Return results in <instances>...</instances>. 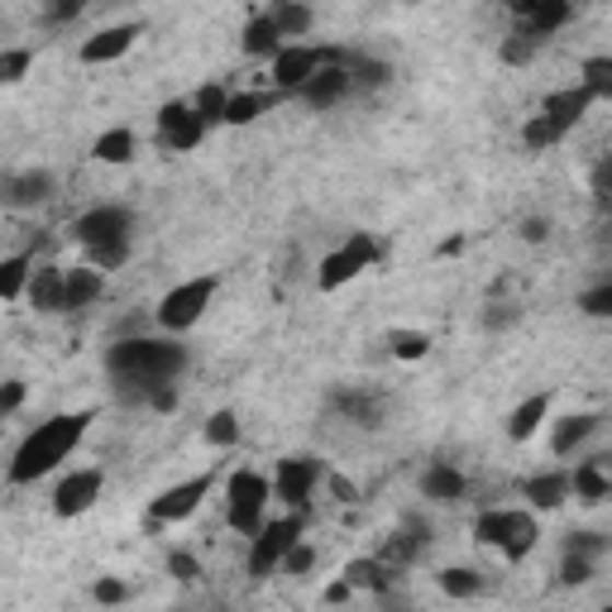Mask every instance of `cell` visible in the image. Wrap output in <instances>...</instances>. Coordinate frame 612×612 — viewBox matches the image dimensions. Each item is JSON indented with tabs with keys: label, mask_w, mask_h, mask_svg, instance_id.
<instances>
[{
	"label": "cell",
	"mask_w": 612,
	"mask_h": 612,
	"mask_svg": "<svg viewBox=\"0 0 612 612\" xmlns=\"http://www.w3.org/2000/svg\"><path fill=\"white\" fill-rule=\"evenodd\" d=\"M106 369L111 379L120 383L125 402H145L149 388L173 383L182 369H187V349L177 340H153V335H129V340H115L106 349Z\"/></svg>",
	"instance_id": "1"
},
{
	"label": "cell",
	"mask_w": 612,
	"mask_h": 612,
	"mask_svg": "<svg viewBox=\"0 0 612 612\" xmlns=\"http://www.w3.org/2000/svg\"><path fill=\"white\" fill-rule=\"evenodd\" d=\"M91 422H96V407L58 412V416H48V422H38L34 431L20 440L15 460H10V484H38L44 474H54V469L82 446Z\"/></svg>",
	"instance_id": "2"
},
{
	"label": "cell",
	"mask_w": 612,
	"mask_h": 612,
	"mask_svg": "<svg viewBox=\"0 0 612 612\" xmlns=\"http://www.w3.org/2000/svg\"><path fill=\"white\" fill-rule=\"evenodd\" d=\"M474 541L488 545V551H498L503 559H512V565H522V559L536 551L541 541V527L531 512H512V507H493L474 522Z\"/></svg>",
	"instance_id": "3"
},
{
	"label": "cell",
	"mask_w": 612,
	"mask_h": 612,
	"mask_svg": "<svg viewBox=\"0 0 612 612\" xmlns=\"http://www.w3.org/2000/svg\"><path fill=\"white\" fill-rule=\"evenodd\" d=\"M264 512H268V478L254 474V469H240V474H230L226 522L240 531V536H254V531L264 527Z\"/></svg>",
	"instance_id": "4"
},
{
	"label": "cell",
	"mask_w": 612,
	"mask_h": 612,
	"mask_svg": "<svg viewBox=\"0 0 612 612\" xmlns=\"http://www.w3.org/2000/svg\"><path fill=\"white\" fill-rule=\"evenodd\" d=\"M383 258V244L373 240V234H349L335 254H325V264L316 273V288L321 292H340L345 282H355L363 268H373Z\"/></svg>",
	"instance_id": "5"
},
{
	"label": "cell",
	"mask_w": 612,
	"mask_h": 612,
	"mask_svg": "<svg viewBox=\"0 0 612 612\" xmlns=\"http://www.w3.org/2000/svg\"><path fill=\"white\" fill-rule=\"evenodd\" d=\"M216 288H220L216 278H192V282H177V288L159 302V325H163V331H173V335L192 331V325H197V321L206 316V307H211Z\"/></svg>",
	"instance_id": "6"
},
{
	"label": "cell",
	"mask_w": 612,
	"mask_h": 612,
	"mask_svg": "<svg viewBox=\"0 0 612 612\" xmlns=\"http://www.w3.org/2000/svg\"><path fill=\"white\" fill-rule=\"evenodd\" d=\"M302 531H307V512H292V517H282V522L258 527L254 531V545H250V575L254 579H268L273 569H278V559L288 555V545L302 541Z\"/></svg>",
	"instance_id": "7"
},
{
	"label": "cell",
	"mask_w": 612,
	"mask_h": 612,
	"mask_svg": "<svg viewBox=\"0 0 612 612\" xmlns=\"http://www.w3.org/2000/svg\"><path fill=\"white\" fill-rule=\"evenodd\" d=\"M321 474L325 469H321L316 454H288V460H278V469H273V498H282L292 512H307Z\"/></svg>",
	"instance_id": "8"
},
{
	"label": "cell",
	"mask_w": 612,
	"mask_h": 612,
	"mask_svg": "<svg viewBox=\"0 0 612 612\" xmlns=\"http://www.w3.org/2000/svg\"><path fill=\"white\" fill-rule=\"evenodd\" d=\"M135 234V211L129 206H115V201H106V206H91V211H82L77 216V226H72V240L82 244H106V240H129Z\"/></svg>",
	"instance_id": "9"
},
{
	"label": "cell",
	"mask_w": 612,
	"mask_h": 612,
	"mask_svg": "<svg viewBox=\"0 0 612 612\" xmlns=\"http://www.w3.org/2000/svg\"><path fill=\"white\" fill-rule=\"evenodd\" d=\"M340 58V48H311V44H282L278 54H273V86L278 91H297L307 82L311 72L321 68V62Z\"/></svg>",
	"instance_id": "10"
},
{
	"label": "cell",
	"mask_w": 612,
	"mask_h": 612,
	"mask_svg": "<svg viewBox=\"0 0 612 612\" xmlns=\"http://www.w3.org/2000/svg\"><path fill=\"white\" fill-rule=\"evenodd\" d=\"M216 484V474H197V478H187V484H173L168 493H159L149 507V527H168V522H187L192 512L206 503V493H211Z\"/></svg>",
	"instance_id": "11"
},
{
	"label": "cell",
	"mask_w": 612,
	"mask_h": 612,
	"mask_svg": "<svg viewBox=\"0 0 612 612\" xmlns=\"http://www.w3.org/2000/svg\"><path fill=\"white\" fill-rule=\"evenodd\" d=\"M159 139L168 149H177V153H192L206 139V125H201V115L192 111V101H168V106L159 111Z\"/></svg>",
	"instance_id": "12"
},
{
	"label": "cell",
	"mask_w": 612,
	"mask_h": 612,
	"mask_svg": "<svg viewBox=\"0 0 612 612\" xmlns=\"http://www.w3.org/2000/svg\"><path fill=\"white\" fill-rule=\"evenodd\" d=\"M48 197H54V173H44V168H24V173L0 177V206L5 211H34Z\"/></svg>",
	"instance_id": "13"
},
{
	"label": "cell",
	"mask_w": 612,
	"mask_h": 612,
	"mask_svg": "<svg viewBox=\"0 0 612 612\" xmlns=\"http://www.w3.org/2000/svg\"><path fill=\"white\" fill-rule=\"evenodd\" d=\"M101 488H106V474H101V469H77V474H68L58 484L54 512L58 517H82V512H91V507H96V498H101Z\"/></svg>",
	"instance_id": "14"
},
{
	"label": "cell",
	"mask_w": 612,
	"mask_h": 612,
	"mask_svg": "<svg viewBox=\"0 0 612 612\" xmlns=\"http://www.w3.org/2000/svg\"><path fill=\"white\" fill-rule=\"evenodd\" d=\"M349 91H355V86H349V77H345V68H340V58H331V62H321V68L311 72L302 86H297V96H302L311 111H331V106H340Z\"/></svg>",
	"instance_id": "15"
},
{
	"label": "cell",
	"mask_w": 612,
	"mask_h": 612,
	"mask_svg": "<svg viewBox=\"0 0 612 612\" xmlns=\"http://www.w3.org/2000/svg\"><path fill=\"white\" fill-rule=\"evenodd\" d=\"M331 407L340 412L345 422L363 426V431L383 426V416H388V402L373 393V388H335V393H331Z\"/></svg>",
	"instance_id": "16"
},
{
	"label": "cell",
	"mask_w": 612,
	"mask_h": 612,
	"mask_svg": "<svg viewBox=\"0 0 612 612\" xmlns=\"http://www.w3.org/2000/svg\"><path fill=\"white\" fill-rule=\"evenodd\" d=\"M431 545V527L426 522H416V517H407V527L402 531H393V536H383V551H379V559L388 569H407L416 555Z\"/></svg>",
	"instance_id": "17"
},
{
	"label": "cell",
	"mask_w": 612,
	"mask_h": 612,
	"mask_svg": "<svg viewBox=\"0 0 612 612\" xmlns=\"http://www.w3.org/2000/svg\"><path fill=\"white\" fill-rule=\"evenodd\" d=\"M139 34H145V24H115V30H101V34L86 38L77 58L91 62V68H96V62H115V58H125L129 48H135Z\"/></svg>",
	"instance_id": "18"
},
{
	"label": "cell",
	"mask_w": 612,
	"mask_h": 612,
	"mask_svg": "<svg viewBox=\"0 0 612 612\" xmlns=\"http://www.w3.org/2000/svg\"><path fill=\"white\" fill-rule=\"evenodd\" d=\"M593 101H598V96H593L589 86H565V91H551V96L541 101V115H551V120L569 135V129H575L584 115H589Z\"/></svg>",
	"instance_id": "19"
},
{
	"label": "cell",
	"mask_w": 612,
	"mask_h": 612,
	"mask_svg": "<svg viewBox=\"0 0 612 612\" xmlns=\"http://www.w3.org/2000/svg\"><path fill=\"white\" fill-rule=\"evenodd\" d=\"M101 292H106V273L101 268H91V264L62 268V311H82V307L96 302Z\"/></svg>",
	"instance_id": "20"
},
{
	"label": "cell",
	"mask_w": 612,
	"mask_h": 612,
	"mask_svg": "<svg viewBox=\"0 0 612 612\" xmlns=\"http://www.w3.org/2000/svg\"><path fill=\"white\" fill-rule=\"evenodd\" d=\"M34 311H44V316H58L62 311V268L58 264H38L30 268V288H24Z\"/></svg>",
	"instance_id": "21"
},
{
	"label": "cell",
	"mask_w": 612,
	"mask_h": 612,
	"mask_svg": "<svg viewBox=\"0 0 612 612\" xmlns=\"http://www.w3.org/2000/svg\"><path fill=\"white\" fill-rule=\"evenodd\" d=\"M569 15H575V0H531V5H527V15L517 20V24H522L527 34L545 38V34L565 30V24H569Z\"/></svg>",
	"instance_id": "22"
},
{
	"label": "cell",
	"mask_w": 612,
	"mask_h": 612,
	"mask_svg": "<svg viewBox=\"0 0 612 612\" xmlns=\"http://www.w3.org/2000/svg\"><path fill=\"white\" fill-rule=\"evenodd\" d=\"M598 431V416L593 412H575V416H559L555 431H551V450L559 454V460H569L584 440H589Z\"/></svg>",
	"instance_id": "23"
},
{
	"label": "cell",
	"mask_w": 612,
	"mask_h": 612,
	"mask_svg": "<svg viewBox=\"0 0 612 612\" xmlns=\"http://www.w3.org/2000/svg\"><path fill=\"white\" fill-rule=\"evenodd\" d=\"M527 503L536 507V512H555V507H565L569 498V469H555V474H536L527 478Z\"/></svg>",
	"instance_id": "24"
},
{
	"label": "cell",
	"mask_w": 612,
	"mask_h": 612,
	"mask_svg": "<svg viewBox=\"0 0 612 612\" xmlns=\"http://www.w3.org/2000/svg\"><path fill=\"white\" fill-rule=\"evenodd\" d=\"M608 474H603V460H584L575 474H569V498H579L584 507H598V503H608Z\"/></svg>",
	"instance_id": "25"
},
{
	"label": "cell",
	"mask_w": 612,
	"mask_h": 612,
	"mask_svg": "<svg viewBox=\"0 0 612 612\" xmlns=\"http://www.w3.org/2000/svg\"><path fill=\"white\" fill-rule=\"evenodd\" d=\"M464 493H469V484L454 464H431L422 474V498H431V503H460Z\"/></svg>",
	"instance_id": "26"
},
{
	"label": "cell",
	"mask_w": 612,
	"mask_h": 612,
	"mask_svg": "<svg viewBox=\"0 0 612 612\" xmlns=\"http://www.w3.org/2000/svg\"><path fill=\"white\" fill-rule=\"evenodd\" d=\"M278 106V96H268V91H234L226 101V115H220V125H254L258 115H268Z\"/></svg>",
	"instance_id": "27"
},
{
	"label": "cell",
	"mask_w": 612,
	"mask_h": 612,
	"mask_svg": "<svg viewBox=\"0 0 612 612\" xmlns=\"http://www.w3.org/2000/svg\"><path fill=\"white\" fill-rule=\"evenodd\" d=\"M264 15L278 24V34L282 38H302L311 30V10H307V0H268V10Z\"/></svg>",
	"instance_id": "28"
},
{
	"label": "cell",
	"mask_w": 612,
	"mask_h": 612,
	"mask_svg": "<svg viewBox=\"0 0 612 612\" xmlns=\"http://www.w3.org/2000/svg\"><path fill=\"white\" fill-rule=\"evenodd\" d=\"M340 579H349V589L388 593V579H393V569H388L379 555H373V559H349V565L340 569Z\"/></svg>",
	"instance_id": "29"
},
{
	"label": "cell",
	"mask_w": 612,
	"mask_h": 612,
	"mask_svg": "<svg viewBox=\"0 0 612 612\" xmlns=\"http://www.w3.org/2000/svg\"><path fill=\"white\" fill-rule=\"evenodd\" d=\"M545 412H551V393H536V397H527L522 407L512 412V422H507V436L522 446V440H531L541 431V422H545Z\"/></svg>",
	"instance_id": "30"
},
{
	"label": "cell",
	"mask_w": 612,
	"mask_h": 612,
	"mask_svg": "<svg viewBox=\"0 0 612 612\" xmlns=\"http://www.w3.org/2000/svg\"><path fill=\"white\" fill-rule=\"evenodd\" d=\"M340 68H345V77H349V86H359V91H373V86H383L388 77V62H379V58H363V54H345L340 48Z\"/></svg>",
	"instance_id": "31"
},
{
	"label": "cell",
	"mask_w": 612,
	"mask_h": 612,
	"mask_svg": "<svg viewBox=\"0 0 612 612\" xmlns=\"http://www.w3.org/2000/svg\"><path fill=\"white\" fill-rule=\"evenodd\" d=\"M278 48H282V34L268 15H254L250 24H244V54L250 58H273Z\"/></svg>",
	"instance_id": "32"
},
{
	"label": "cell",
	"mask_w": 612,
	"mask_h": 612,
	"mask_svg": "<svg viewBox=\"0 0 612 612\" xmlns=\"http://www.w3.org/2000/svg\"><path fill=\"white\" fill-rule=\"evenodd\" d=\"M91 159L96 163H129L135 159V129H106V135L96 139V149H91Z\"/></svg>",
	"instance_id": "33"
},
{
	"label": "cell",
	"mask_w": 612,
	"mask_h": 612,
	"mask_svg": "<svg viewBox=\"0 0 612 612\" xmlns=\"http://www.w3.org/2000/svg\"><path fill=\"white\" fill-rule=\"evenodd\" d=\"M30 254H10L0 258V302H15V297H24V288H30Z\"/></svg>",
	"instance_id": "34"
},
{
	"label": "cell",
	"mask_w": 612,
	"mask_h": 612,
	"mask_svg": "<svg viewBox=\"0 0 612 612\" xmlns=\"http://www.w3.org/2000/svg\"><path fill=\"white\" fill-rule=\"evenodd\" d=\"M559 139H565V129H559L551 115H531V120L522 125V145H527L531 153H545L551 145H559Z\"/></svg>",
	"instance_id": "35"
},
{
	"label": "cell",
	"mask_w": 612,
	"mask_h": 612,
	"mask_svg": "<svg viewBox=\"0 0 612 612\" xmlns=\"http://www.w3.org/2000/svg\"><path fill=\"white\" fill-rule=\"evenodd\" d=\"M226 101H230V91L220 86V82H206L197 96H192V111L201 115V125L211 129V125H220V115H226Z\"/></svg>",
	"instance_id": "36"
},
{
	"label": "cell",
	"mask_w": 612,
	"mask_h": 612,
	"mask_svg": "<svg viewBox=\"0 0 612 612\" xmlns=\"http://www.w3.org/2000/svg\"><path fill=\"white\" fill-rule=\"evenodd\" d=\"M388 349H393L397 359L416 363V359L431 355V335H426V331H388Z\"/></svg>",
	"instance_id": "37"
},
{
	"label": "cell",
	"mask_w": 612,
	"mask_h": 612,
	"mask_svg": "<svg viewBox=\"0 0 612 612\" xmlns=\"http://www.w3.org/2000/svg\"><path fill=\"white\" fill-rule=\"evenodd\" d=\"M86 264L111 273V268H125L129 264V240H106V244H86Z\"/></svg>",
	"instance_id": "38"
},
{
	"label": "cell",
	"mask_w": 612,
	"mask_h": 612,
	"mask_svg": "<svg viewBox=\"0 0 612 612\" xmlns=\"http://www.w3.org/2000/svg\"><path fill=\"white\" fill-rule=\"evenodd\" d=\"M541 54V38L536 34H527L522 24H517L512 34H507V44H503V62H512V68H522V62H531Z\"/></svg>",
	"instance_id": "39"
},
{
	"label": "cell",
	"mask_w": 612,
	"mask_h": 612,
	"mask_svg": "<svg viewBox=\"0 0 612 612\" xmlns=\"http://www.w3.org/2000/svg\"><path fill=\"white\" fill-rule=\"evenodd\" d=\"M440 589L450 598H474L484 593V575L478 569H440Z\"/></svg>",
	"instance_id": "40"
},
{
	"label": "cell",
	"mask_w": 612,
	"mask_h": 612,
	"mask_svg": "<svg viewBox=\"0 0 612 612\" xmlns=\"http://www.w3.org/2000/svg\"><path fill=\"white\" fill-rule=\"evenodd\" d=\"M579 86H589L598 101H608L612 96V58H589L584 62V82Z\"/></svg>",
	"instance_id": "41"
},
{
	"label": "cell",
	"mask_w": 612,
	"mask_h": 612,
	"mask_svg": "<svg viewBox=\"0 0 612 612\" xmlns=\"http://www.w3.org/2000/svg\"><path fill=\"white\" fill-rule=\"evenodd\" d=\"M206 440H211L216 450L234 446V440H240V416H234V412H216L211 422H206Z\"/></svg>",
	"instance_id": "42"
},
{
	"label": "cell",
	"mask_w": 612,
	"mask_h": 612,
	"mask_svg": "<svg viewBox=\"0 0 612 612\" xmlns=\"http://www.w3.org/2000/svg\"><path fill=\"white\" fill-rule=\"evenodd\" d=\"M311 565H316V551H311L307 541H292V545H288V555L278 559V569H282V575H292V579H307V575H311Z\"/></svg>",
	"instance_id": "43"
},
{
	"label": "cell",
	"mask_w": 612,
	"mask_h": 612,
	"mask_svg": "<svg viewBox=\"0 0 612 612\" xmlns=\"http://www.w3.org/2000/svg\"><path fill=\"white\" fill-rule=\"evenodd\" d=\"M30 62H34L30 48H5V54H0V86H15V82H24Z\"/></svg>",
	"instance_id": "44"
},
{
	"label": "cell",
	"mask_w": 612,
	"mask_h": 612,
	"mask_svg": "<svg viewBox=\"0 0 612 612\" xmlns=\"http://www.w3.org/2000/svg\"><path fill=\"white\" fill-rule=\"evenodd\" d=\"M593 579V559L589 555H575L565 551V559H559V584H569V589H579V584Z\"/></svg>",
	"instance_id": "45"
},
{
	"label": "cell",
	"mask_w": 612,
	"mask_h": 612,
	"mask_svg": "<svg viewBox=\"0 0 612 612\" xmlns=\"http://www.w3.org/2000/svg\"><path fill=\"white\" fill-rule=\"evenodd\" d=\"M168 575H173L177 584H192V579L201 575V559L192 555V551H173V555H168Z\"/></svg>",
	"instance_id": "46"
},
{
	"label": "cell",
	"mask_w": 612,
	"mask_h": 612,
	"mask_svg": "<svg viewBox=\"0 0 612 612\" xmlns=\"http://www.w3.org/2000/svg\"><path fill=\"white\" fill-rule=\"evenodd\" d=\"M565 551H575V555H589V559H598L608 551V536L603 531H575V536H569V545Z\"/></svg>",
	"instance_id": "47"
},
{
	"label": "cell",
	"mask_w": 612,
	"mask_h": 612,
	"mask_svg": "<svg viewBox=\"0 0 612 612\" xmlns=\"http://www.w3.org/2000/svg\"><path fill=\"white\" fill-rule=\"evenodd\" d=\"M82 10H86V0H48V5H44V20H48V24H72L77 15H82Z\"/></svg>",
	"instance_id": "48"
},
{
	"label": "cell",
	"mask_w": 612,
	"mask_h": 612,
	"mask_svg": "<svg viewBox=\"0 0 612 612\" xmlns=\"http://www.w3.org/2000/svg\"><path fill=\"white\" fill-rule=\"evenodd\" d=\"M579 307L589 311V316H612V282H603V288H593V292H584Z\"/></svg>",
	"instance_id": "49"
},
{
	"label": "cell",
	"mask_w": 612,
	"mask_h": 612,
	"mask_svg": "<svg viewBox=\"0 0 612 612\" xmlns=\"http://www.w3.org/2000/svg\"><path fill=\"white\" fill-rule=\"evenodd\" d=\"M24 397H30V388H24L20 379H10V383H0V416H10V412H20V407H24Z\"/></svg>",
	"instance_id": "50"
},
{
	"label": "cell",
	"mask_w": 612,
	"mask_h": 612,
	"mask_svg": "<svg viewBox=\"0 0 612 612\" xmlns=\"http://www.w3.org/2000/svg\"><path fill=\"white\" fill-rule=\"evenodd\" d=\"M91 598H96V603H125V598H129V589H125L120 579H101L96 589H91Z\"/></svg>",
	"instance_id": "51"
},
{
	"label": "cell",
	"mask_w": 612,
	"mask_h": 612,
	"mask_svg": "<svg viewBox=\"0 0 612 612\" xmlns=\"http://www.w3.org/2000/svg\"><path fill=\"white\" fill-rule=\"evenodd\" d=\"M512 321H517V307H512V302H503V311L493 307L488 316H484V325H488V331H498V325H512Z\"/></svg>",
	"instance_id": "52"
},
{
	"label": "cell",
	"mask_w": 612,
	"mask_h": 612,
	"mask_svg": "<svg viewBox=\"0 0 612 612\" xmlns=\"http://www.w3.org/2000/svg\"><path fill=\"white\" fill-rule=\"evenodd\" d=\"M349 593H355L349 589V579H335L331 589H325V603H349Z\"/></svg>",
	"instance_id": "53"
},
{
	"label": "cell",
	"mask_w": 612,
	"mask_h": 612,
	"mask_svg": "<svg viewBox=\"0 0 612 612\" xmlns=\"http://www.w3.org/2000/svg\"><path fill=\"white\" fill-rule=\"evenodd\" d=\"M545 234H551V226H545V220H527V226H522V240H531V244H541Z\"/></svg>",
	"instance_id": "54"
},
{
	"label": "cell",
	"mask_w": 612,
	"mask_h": 612,
	"mask_svg": "<svg viewBox=\"0 0 612 612\" xmlns=\"http://www.w3.org/2000/svg\"><path fill=\"white\" fill-rule=\"evenodd\" d=\"M331 488H335V498H340V503L355 498V484H349V478H331Z\"/></svg>",
	"instance_id": "55"
},
{
	"label": "cell",
	"mask_w": 612,
	"mask_h": 612,
	"mask_svg": "<svg viewBox=\"0 0 612 612\" xmlns=\"http://www.w3.org/2000/svg\"><path fill=\"white\" fill-rule=\"evenodd\" d=\"M440 254H446V258H454V254H464V234H450V240L440 244Z\"/></svg>",
	"instance_id": "56"
},
{
	"label": "cell",
	"mask_w": 612,
	"mask_h": 612,
	"mask_svg": "<svg viewBox=\"0 0 612 612\" xmlns=\"http://www.w3.org/2000/svg\"><path fill=\"white\" fill-rule=\"evenodd\" d=\"M397 5H422V0H397Z\"/></svg>",
	"instance_id": "57"
}]
</instances>
